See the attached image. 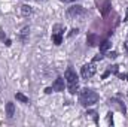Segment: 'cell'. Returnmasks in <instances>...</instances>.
<instances>
[{
	"label": "cell",
	"mask_w": 128,
	"mask_h": 127,
	"mask_svg": "<svg viewBox=\"0 0 128 127\" xmlns=\"http://www.w3.org/2000/svg\"><path fill=\"white\" fill-rule=\"evenodd\" d=\"M107 57H109V58H116V57H118V52H115V51H109V52H107Z\"/></svg>",
	"instance_id": "e0dca14e"
},
{
	"label": "cell",
	"mask_w": 128,
	"mask_h": 127,
	"mask_svg": "<svg viewBox=\"0 0 128 127\" xmlns=\"http://www.w3.org/2000/svg\"><path fill=\"white\" fill-rule=\"evenodd\" d=\"M45 93H46V94H51V93H52V87H48V88H45Z\"/></svg>",
	"instance_id": "7402d4cb"
},
{
	"label": "cell",
	"mask_w": 128,
	"mask_h": 127,
	"mask_svg": "<svg viewBox=\"0 0 128 127\" xmlns=\"http://www.w3.org/2000/svg\"><path fill=\"white\" fill-rule=\"evenodd\" d=\"M86 42H88L90 46H96V45H98V42H100V37L97 36L96 33H88V36H86Z\"/></svg>",
	"instance_id": "52a82bcc"
},
{
	"label": "cell",
	"mask_w": 128,
	"mask_h": 127,
	"mask_svg": "<svg viewBox=\"0 0 128 127\" xmlns=\"http://www.w3.org/2000/svg\"><path fill=\"white\" fill-rule=\"evenodd\" d=\"M86 114H91V115H92V118H94V121H98V120H97V112L96 111H88V112H86Z\"/></svg>",
	"instance_id": "d6986e66"
},
{
	"label": "cell",
	"mask_w": 128,
	"mask_h": 127,
	"mask_svg": "<svg viewBox=\"0 0 128 127\" xmlns=\"http://www.w3.org/2000/svg\"><path fill=\"white\" fill-rule=\"evenodd\" d=\"M15 97H16V100H20L21 103H28V97L26 94H22V93H16Z\"/></svg>",
	"instance_id": "5bb4252c"
},
{
	"label": "cell",
	"mask_w": 128,
	"mask_h": 127,
	"mask_svg": "<svg viewBox=\"0 0 128 127\" xmlns=\"http://www.w3.org/2000/svg\"><path fill=\"white\" fill-rule=\"evenodd\" d=\"M6 115H8V118H14V115H15V105L12 102L6 103Z\"/></svg>",
	"instance_id": "ba28073f"
},
{
	"label": "cell",
	"mask_w": 128,
	"mask_h": 127,
	"mask_svg": "<svg viewBox=\"0 0 128 127\" xmlns=\"http://www.w3.org/2000/svg\"><path fill=\"white\" fill-rule=\"evenodd\" d=\"M98 99H100L98 94H97L96 91L90 90V88H84V90L79 93V102H80V105L85 106V108H88V106H91V105L97 103Z\"/></svg>",
	"instance_id": "6da1fadb"
},
{
	"label": "cell",
	"mask_w": 128,
	"mask_h": 127,
	"mask_svg": "<svg viewBox=\"0 0 128 127\" xmlns=\"http://www.w3.org/2000/svg\"><path fill=\"white\" fill-rule=\"evenodd\" d=\"M109 102H110V103H113V106H116L121 112H124V114L127 112V108H125V105H124L122 102H119V100H116V99H110Z\"/></svg>",
	"instance_id": "9c48e42d"
},
{
	"label": "cell",
	"mask_w": 128,
	"mask_h": 127,
	"mask_svg": "<svg viewBox=\"0 0 128 127\" xmlns=\"http://www.w3.org/2000/svg\"><path fill=\"white\" fill-rule=\"evenodd\" d=\"M78 33H79V30H78V29H72V30H70V33H68V37H73V36H74V34H78Z\"/></svg>",
	"instance_id": "ac0fdd59"
},
{
	"label": "cell",
	"mask_w": 128,
	"mask_h": 127,
	"mask_svg": "<svg viewBox=\"0 0 128 127\" xmlns=\"http://www.w3.org/2000/svg\"><path fill=\"white\" fill-rule=\"evenodd\" d=\"M124 48L128 51V40H125V43H124Z\"/></svg>",
	"instance_id": "d4e9b609"
},
{
	"label": "cell",
	"mask_w": 128,
	"mask_h": 127,
	"mask_svg": "<svg viewBox=\"0 0 128 127\" xmlns=\"http://www.w3.org/2000/svg\"><path fill=\"white\" fill-rule=\"evenodd\" d=\"M109 75H110V70H106V72L103 73V76H101V78H103V79H106V78H107Z\"/></svg>",
	"instance_id": "44dd1931"
},
{
	"label": "cell",
	"mask_w": 128,
	"mask_h": 127,
	"mask_svg": "<svg viewBox=\"0 0 128 127\" xmlns=\"http://www.w3.org/2000/svg\"><path fill=\"white\" fill-rule=\"evenodd\" d=\"M0 39H2V40H4V34H3V32H2V30H0Z\"/></svg>",
	"instance_id": "cb8c5ba5"
},
{
	"label": "cell",
	"mask_w": 128,
	"mask_h": 127,
	"mask_svg": "<svg viewBox=\"0 0 128 127\" xmlns=\"http://www.w3.org/2000/svg\"><path fill=\"white\" fill-rule=\"evenodd\" d=\"M97 72V67L94 66V63H90V64H84L82 66V70H80V75L84 79H88V78H92Z\"/></svg>",
	"instance_id": "3957f363"
},
{
	"label": "cell",
	"mask_w": 128,
	"mask_h": 127,
	"mask_svg": "<svg viewBox=\"0 0 128 127\" xmlns=\"http://www.w3.org/2000/svg\"><path fill=\"white\" fill-rule=\"evenodd\" d=\"M64 79H66L68 93L70 94H76V91H78V75H76L73 67H67V70L64 73Z\"/></svg>",
	"instance_id": "7a4b0ae2"
},
{
	"label": "cell",
	"mask_w": 128,
	"mask_h": 127,
	"mask_svg": "<svg viewBox=\"0 0 128 127\" xmlns=\"http://www.w3.org/2000/svg\"><path fill=\"white\" fill-rule=\"evenodd\" d=\"M21 14H22L24 17H28V15L32 14V6H28V5H22V6H21Z\"/></svg>",
	"instance_id": "4fadbf2b"
},
{
	"label": "cell",
	"mask_w": 128,
	"mask_h": 127,
	"mask_svg": "<svg viewBox=\"0 0 128 127\" xmlns=\"http://www.w3.org/2000/svg\"><path fill=\"white\" fill-rule=\"evenodd\" d=\"M112 46V43H110V40L109 39H106V40H103L101 43H100V52H107V49Z\"/></svg>",
	"instance_id": "30bf717a"
},
{
	"label": "cell",
	"mask_w": 128,
	"mask_h": 127,
	"mask_svg": "<svg viewBox=\"0 0 128 127\" xmlns=\"http://www.w3.org/2000/svg\"><path fill=\"white\" fill-rule=\"evenodd\" d=\"M103 58H104V55H103V52H100V54H97L96 57L92 58V61H94V63H96V61H101Z\"/></svg>",
	"instance_id": "2e32d148"
},
{
	"label": "cell",
	"mask_w": 128,
	"mask_h": 127,
	"mask_svg": "<svg viewBox=\"0 0 128 127\" xmlns=\"http://www.w3.org/2000/svg\"><path fill=\"white\" fill-rule=\"evenodd\" d=\"M4 45H6V46H10V45H12V42H10L9 39H6V42H4Z\"/></svg>",
	"instance_id": "603a6c76"
},
{
	"label": "cell",
	"mask_w": 128,
	"mask_h": 127,
	"mask_svg": "<svg viewBox=\"0 0 128 127\" xmlns=\"http://www.w3.org/2000/svg\"><path fill=\"white\" fill-rule=\"evenodd\" d=\"M52 42H54L55 45H61V43H63V34L52 33Z\"/></svg>",
	"instance_id": "7c38bea8"
},
{
	"label": "cell",
	"mask_w": 128,
	"mask_h": 127,
	"mask_svg": "<svg viewBox=\"0 0 128 127\" xmlns=\"http://www.w3.org/2000/svg\"><path fill=\"white\" fill-rule=\"evenodd\" d=\"M64 87H66V81H64V78H61V76H58L55 79V82L52 84V90L54 91H64Z\"/></svg>",
	"instance_id": "5b68a950"
},
{
	"label": "cell",
	"mask_w": 128,
	"mask_h": 127,
	"mask_svg": "<svg viewBox=\"0 0 128 127\" xmlns=\"http://www.w3.org/2000/svg\"><path fill=\"white\" fill-rule=\"evenodd\" d=\"M37 2H40V0H37Z\"/></svg>",
	"instance_id": "f1b7e54d"
},
{
	"label": "cell",
	"mask_w": 128,
	"mask_h": 127,
	"mask_svg": "<svg viewBox=\"0 0 128 127\" xmlns=\"http://www.w3.org/2000/svg\"><path fill=\"white\" fill-rule=\"evenodd\" d=\"M28 32H30L28 26L22 27V30H21V33H20V39H21L22 42H27V37H28Z\"/></svg>",
	"instance_id": "8fae6325"
},
{
	"label": "cell",
	"mask_w": 128,
	"mask_h": 127,
	"mask_svg": "<svg viewBox=\"0 0 128 127\" xmlns=\"http://www.w3.org/2000/svg\"><path fill=\"white\" fill-rule=\"evenodd\" d=\"M124 21H128V8H127V14H125V18H124Z\"/></svg>",
	"instance_id": "484cf974"
},
{
	"label": "cell",
	"mask_w": 128,
	"mask_h": 127,
	"mask_svg": "<svg viewBox=\"0 0 128 127\" xmlns=\"http://www.w3.org/2000/svg\"><path fill=\"white\" fill-rule=\"evenodd\" d=\"M125 78H127V81H128V73H125Z\"/></svg>",
	"instance_id": "4316f807"
},
{
	"label": "cell",
	"mask_w": 128,
	"mask_h": 127,
	"mask_svg": "<svg viewBox=\"0 0 128 127\" xmlns=\"http://www.w3.org/2000/svg\"><path fill=\"white\" fill-rule=\"evenodd\" d=\"M109 70H110V73H115V75H118L119 66H118V64H113V66H110V67H109Z\"/></svg>",
	"instance_id": "9a60e30c"
},
{
	"label": "cell",
	"mask_w": 128,
	"mask_h": 127,
	"mask_svg": "<svg viewBox=\"0 0 128 127\" xmlns=\"http://www.w3.org/2000/svg\"><path fill=\"white\" fill-rule=\"evenodd\" d=\"M84 14H85V9H84L82 6H79V5H73V6H70L68 11H67V15L72 17V18L80 17V15H84Z\"/></svg>",
	"instance_id": "277c9868"
},
{
	"label": "cell",
	"mask_w": 128,
	"mask_h": 127,
	"mask_svg": "<svg viewBox=\"0 0 128 127\" xmlns=\"http://www.w3.org/2000/svg\"><path fill=\"white\" fill-rule=\"evenodd\" d=\"M64 2H74V0H64Z\"/></svg>",
	"instance_id": "83f0119b"
},
{
	"label": "cell",
	"mask_w": 128,
	"mask_h": 127,
	"mask_svg": "<svg viewBox=\"0 0 128 127\" xmlns=\"http://www.w3.org/2000/svg\"><path fill=\"white\" fill-rule=\"evenodd\" d=\"M112 115H113L112 112H109V114H107V120H109V124H113V117H112Z\"/></svg>",
	"instance_id": "ffe728a7"
},
{
	"label": "cell",
	"mask_w": 128,
	"mask_h": 127,
	"mask_svg": "<svg viewBox=\"0 0 128 127\" xmlns=\"http://www.w3.org/2000/svg\"><path fill=\"white\" fill-rule=\"evenodd\" d=\"M110 11H112V2H110V0H106V2L103 3V6L100 8V14H101L103 18H106Z\"/></svg>",
	"instance_id": "8992f818"
}]
</instances>
